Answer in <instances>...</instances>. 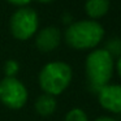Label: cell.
<instances>
[{
    "label": "cell",
    "mask_w": 121,
    "mask_h": 121,
    "mask_svg": "<svg viewBox=\"0 0 121 121\" xmlns=\"http://www.w3.org/2000/svg\"><path fill=\"white\" fill-rule=\"evenodd\" d=\"M104 37L102 25L96 21L82 20L72 24L65 31V40L72 48L76 50H89L100 43Z\"/></svg>",
    "instance_id": "6da1fadb"
},
{
    "label": "cell",
    "mask_w": 121,
    "mask_h": 121,
    "mask_svg": "<svg viewBox=\"0 0 121 121\" xmlns=\"http://www.w3.org/2000/svg\"><path fill=\"white\" fill-rule=\"evenodd\" d=\"M72 81V68L63 61L46 64L39 73V86L44 94L60 95L68 89Z\"/></svg>",
    "instance_id": "7a4b0ae2"
},
{
    "label": "cell",
    "mask_w": 121,
    "mask_h": 121,
    "mask_svg": "<svg viewBox=\"0 0 121 121\" xmlns=\"http://www.w3.org/2000/svg\"><path fill=\"white\" fill-rule=\"evenodd\" d=\"M86 74L92 89L108 85L113 73V56L108 50H95L86 59Z\"/></svg>",
    "instance_id": "3957f363"
},
{
    "label": "cell",
    "mask_w": 121,
    "mask_h": 121,
    "mask_svg": "<svg viewBox=\"0 0 121 121\" xmlns=\"http://www.w3.org/2000/svg\"><path fill=\"white\" fill-rule=\"evenodd\" d=\"M27 90L16 77H5L0 81V102L11 109H20L27 102Z\"/></svg>",
    "instance_id": "277c9868"
},
{
    "label": "cell",
    "mask_w": 121,
    "mask_h": 121,
    "mask_svg": "<svg viewBox=\"0 0 121 121\" xmlns=\"http://www.w3.org/2000/svg\"><path fill=\"white\" fill-rule=\"evenodd\" d=\"M38 29V16L33 9L21 8L11 17V33L20 40H26Z\"/></svg>",
    "instance_id": "5b68a950"
},
{
    "label": "cell",
    "mask_w": 121,
    "mask_h": 121,
    "mask_svg": "<svg viewBox=\"0 0 121 121\" xmlns=\"http://www.w3.org/2000/svg\"><path fill=\"white\" fill-rule=\"evenodd\" d=\"M98 99L104 109L121 113V85H105L98 91Z\"/></svg>",
    "instance_id": "8992f818"
},
{
    "label": "cell",
    "mask_w": 121,
    "mask_h": 121,
    "mask_svg": "<svg viewBox=\"0 0 121 121\" xmlns=\"http://www.w3.org/2000/svg\"><path fill=\"white\" fill-rule=\"evenodd\" d=\"M60 40H61L60 30L57 27L48 26L38 33L35 44H37V48L40 52H51L55 48H57V46L60 44Z\"/></svg>",
    "instance_id": "52a82bcc"
},
{
    "label": "cell",
    "mask_w": 121,
    "mask_h": 121,
    "mask_svg": "<svg viewBox=\"0 0 121 121\" xmlns=\"http://www.w3.org/2000/svg\"><path fill=\"white\" fill-rule=\"evenodd\" d=\"M56 107H57V103H56L55 96L48 95V94L40 95L37 99V102H35V109L43 117L51 116L56 111Z\"/></svg>",
    "instance_id": "ba28073f"
},
{
    "label": "cell",
    "mask_w": 121,
    "mask_h": 121,
    "mask_svg": "<svg viewBox=\"0 0 121 121\" xmlns=\"http://www.w3.org/2000/svg\"><path fill=\"white\" fill-rule=\"evenodd\" d=\"M85 9L91 18H99L108 12L109 1L108 0H87Z\"/></svg>",
    "instance_id": "9c48e42d"
},
{
    "label": "cell",
    "mask_w": 121,
    "mask_h": 121,
    "mask_svg": "<svg viewBox=\"0 0 121 121\" xmlns=\"http://www.w3.org/2000/svg\"><path fill=\"white\" fill-rule=\"evenodd\" d=\"M64 121H89L86 112L81 108H72L65 115Z\"/></svg>",
    "instance_id": "30bf717a"
},
{
    "label": "cell",
    "mask_w": 121,
    "mask_h": 121,
    "mask_svg": "<svg viewBox=\"0 0 121 121\" xmlns=\"http://www.w3.org/2000/svg\"><path fill=\"white\" fill-rule=\"evenodd\" d=\"M18 64L14 60H8L4 65V72H5L7 77H16V74L18 73Z\"/></svg>",
    "instance_id": "8fae6325"
},
{
    "label": "cell",
    "mask_w": 121,
    "mask_h": 121,
    "mask_svg": "<svg viewBox=\"0 0 121 121\" xmlns=\"http://www.w3.org/2000/svg\"><path fill=\"white\" fill-rule=\"evenodd\" d=\"M7 1H9L11 4H14V5H26L31 0H7Z\"/></svg>",
    "instance_id": "7c38bea8"
},
{
    "label": "cell",
    "mask_w": 121,
    "mask_h": 121,
    "mask_svg": "<svg viewBox=\"0 0 121 121\" xmlns=\"http://www.w3.org/2000/svg\"><path fill=\"white\" fill-rule=\"evenodd\" d=\"M95 121H116L113 117H109V116H102V117H98Z\"/></svg>",
    "instance_id": "4fadbf2b"
},
{
    "label": "cell",
    "mask_w": 121,
    "mask_h": 121,
    "mask_svg": "<svg viewBox=\"0 0 121 121\" xmlns=\"http://www.w3.org/2000/svg\"><path fill=\"white\" fill-rule=\"evenodd\" d=\"M117 72H118V74H120V77H121V56L117 60Z\"/></svg>",
    "instance_id": "5bb4252c"
},
{
    "label": "cell",
    "mask_w": 121,
    "mask_h": 121,
    "mask_svg": "<svg viewBox=\"0 0 121 121\" xmlns=\"http://www.w3.org/2000/svg\"><path fill=\"white\" fill-rule=\"evenodd\" d=\"M38 1H40V3H50L51 0H38Z\"/></svg>",
    "instance_id": "9a60e30c"
}]
</instances>
